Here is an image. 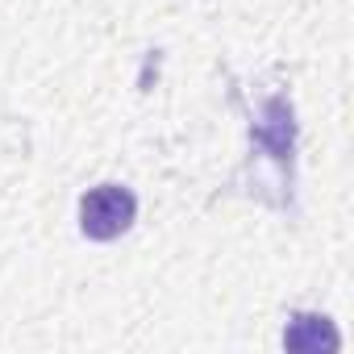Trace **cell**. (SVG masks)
Returning <instances> with one entry per match:
<instances>
[{
  "label": "cell",
  "mask_w": 354,
  "mask_h": 354,
  "mask_svg": "<svg viewBox=\"0 0 354 354\" xmlns=\"http://www.w3.org/2000/svg\"><path fill=\"white\" fill-rule=\"evenodd\" d=\"M133 213H138L133 196H129L125 188H117V184L92 188V192L84 196V205H80L84 234H88V238H100V242H109V238H117L121 230H129Z\"/></svg>",
  "instance_id": "6da1fadb"
},
{
  "label": "cell",
  "mask_w": 354,
  "mask_h": 354,
  "mask_svg": "<svg viewBox=\"0 0 354 354\" xmlns=\"http://www.w3.org/2000/svg\"><path fill=\"white\" fill-rule=\"evenodd\" d=\"M283 342H288V350H317L321 342H325V346H337V333H333L321 317H296L292 329L283 333Z\"/></svg>",
  "instance_id": "7a4b0ae2"
}]
</instances>
